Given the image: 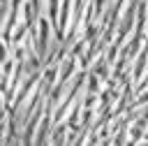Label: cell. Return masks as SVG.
<instances>
[{
	"instance_id": "7a4b0ae2",
	"label": "cell",
	"mask_w": 148,
	"mask_h": 146,
	"mask_svg": "<svg viewBox=\"0 0 148 146\" xmlns=\"http://www.w3.org/2000/svg\"><path fill=\"white\" fill-rule=\"evenodd\" d=\"M72 7H74V0H60L58 30H56V37L58 39H65V32H67V25H69V19H72Z\"/></svg>"
},
{
	"instance_id": "3957f363",
	"label": "cell",
	"mask_w": 148,
	"mask_h": 146,
	"mask_svg": "<svg viewBox=\"0 0 148 146\" xmlns=\"http://www.w3.org/2000/svg\"><path fill=\"white\" fill-rule=\"evenodd\" d=\"M109 65H111V60L104 56V58H99V60L92 65V70H90V72H92V74H97L99 79H111V76H109Z\"/></svg>"
},
{
	"instance_id": "8992f818",
	"label": "cell",
	"mask_w": 148,
	"mask_h": 146,
	"mask_svg": "<svg viewBox=\"0 0 148 146\" xmlns=\"http://www.w3.org/2000/svg\"><path fill=\"white\" fill-rule=\"evenodd\" d=\"M0 5H7V0H0Z\"/></svg>"
},
{
	"instance_id": "277c9868",
	"label": "cell",
	"mask_w": 148,
	"mask_h": 146,
	"mask_svg": "<svg viewBox=\"0 0 148 146\" xmlns=\"http://www.w3.org/2000/svg\"><path fill=\"white\" fill-rule=\"evenodd\" d=\"M86 90L90 93V95H97L99 93V76L97 74H86Z\"/></svg>"
},
{
	"instance_id": "6da1fadb",
	"label": "cell",
	"mask_w": 148,
	"mask_h": 146,
	"mask_svg": "<svg viewBox=\"0 0 148 146\" xmlns=\"http://www.w3.org/2000/svg\"><path fill=\"white\" fill-rule=\"evenodd\" d=\"M51 21L46 16H39L37 19V32L32 30V42H35V53L44 60L46 53H49V35H51Z\"/></svg>"
},
{
	"instance_id": "5b68a950",
	"label": "cell",
	"mask_w": 148,
	"mask_h": 146,
	"mask_svg": "<svg viewBox=\"0 0 148 146\" xmlns=\"http://www.w3.org/2000/svg\"><path fill=\"white\" fill-rule=\"evenodd\" d=\"M7 56H9V44L2 39V35H0V65L7 60Z\"/></svg>"
}]
</instances>
